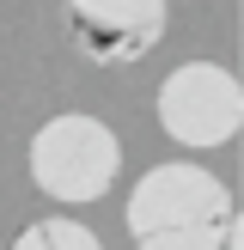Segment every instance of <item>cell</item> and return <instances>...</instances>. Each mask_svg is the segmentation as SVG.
Wrapping results in <instances>:
<instances>
[{
    "label": "cell",
    "mask_w": 244,
    "mask_h": 250,
    "mask_svg": "<svg viewBox=\"0 0 244 250\" xmlns=\"http://www.w3.org/2000/svg\"><path fill=\"white\" fill-rule=\"evenodd\" d=\"M232 232L238 202L202 165H153L128 195V238L141 250H226Z\"/></svg>",
    "instance_id": "1"
},
{
    "label": "cell",
    "mask_w": 244,
    "mask_h": 250,
    "mask_svg": "<svg viewBox=\"0 0 244 250\" xmlns=\"http://www.w3.org/2000/svg\"><path fill=\"white\" fill-rule=\"evenodd\" d=\"M122 171V141L98 116H55L31 134V183L55 202H98Z\"/></svg>",
    "instance_id": "2"
},
{
    "label": "cell",
    "mask_w": 244,
    "mask_h": 250,
    "mask_svg": "<svg viewBox=\"0 0 244 250\" xmlns=\"http://www.w3.org/2000/svg\"><path fill=\"white\" fill-rule=\"evenodd\" d=\"M159 122H165L171 141L195 146V153L226 146L244 122V85L220 61H183L159 85Z\"/></svg>",
    "instance_id": "3"
},
{
    "label": "cell",
    "mask_w": 244,
    "mask_h": 250,
    "mask_svg": "<svg viewBox=\"0 0 244 250\" xmlns=\"http://www.w3.org/2000/svg\"><path fill=\"white\" fill-rule=\"evenodd\" d=\"M67 37L98 67H128L165 37V0H61Z\"/></svg>",
    "instance_id": "4"
},
{
    "label": "cell",
    "mask_w": 244,
    "mask_h": 250,
    "mask_svg": "<svg viewBox=\"0 0 244 250\" xmlns=\"http://www.w3.org/2000/svg\"><path fill=\"white\" fill-rule=\"evenodd\" d=\"M12 250H104L98 244L92 226H80V220H37V226H24Z\"/></svg>",
    "instance_id": "5"
}]
</instances>
